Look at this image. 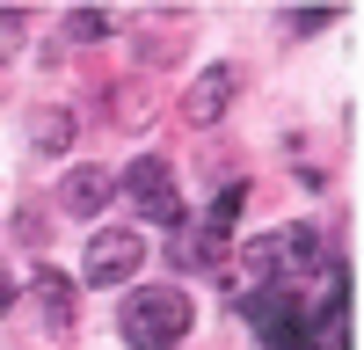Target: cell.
<instances>
[{"mask_svg": "<svg viewBox=\"0 0 364 350\" xmlns=\"http://www.w3.org/2000/svg\"><path fill=\"white\" fill-rule=\"evenodd\" d=\"M233 88H240V73H233V66H204V73H197V88L182 95V117H190V124H219V110L233 102Z\"/></svg>", "mask_w": 364, "mask_h": 350, "instance_id": "6", "label": "cell"}, {"mask_svg": "<svg viewBox=\"0 0 364 350\" xmlns=\"http://www.w3.org/2000/svg\"><path fill=\"white\" fill-rule=\"evenodd\" d=\"M29 146L37 154H66L73 146V110H37L29 117Z\"/></svg>", "mask_w": 364, "mask_h": 350, "instance_id": "9", "label": "cell"}, {"mask_svg": "<svg viewBox=\"0 0 364 350\" xmlns=\"http://www.w3.org/2000/svg\"><path fill=\"white\" fill-rule=\"evenodd\" d=\"M29 285H37V299H44V321H51V329H73V277H66V270H51V262H37V277H29Z\"/></svg>", "mask_w": 364, "mask_h": 350, "instance_id": "8", "label": "cell"}, {"mask_svg": "<svg viewBox=\"0 0 364 350\" xmlns=\"http://www.w3.org/2000/svg\"><path fill=\"white\" fill-rule=\"evenodd\" d=\"M109 197H117V175H109V168H73L66 190H58V204H66L73 219H95Z\"/></svg>", "mask_w": 364, "mask_h": 350, "instance_id": "7", "label": "cell"}, {"mask_svg": "<svg viewBox=\"0 0 364 350\" xmlns=\"http://www.w3.org/2000/svg\"><path fill=\"white\" fill-rule=\"evenodd\" d=\"M321 22H336V8H299V15H284V29H299V37L321 29Z\"/></svg>", "mask_w": 364, "mask_h": 350, "instance_id": "12", "label": "cell"}, {"mask_svg": "<svg viewBox=\"0 0 364 350\" xmlns=\"http://www.w3.org/2000/svg\"><path fill=\"white\" fill-rule=\"evenodd\" d=\"M146 262V241H139V226H102L95 241H87V285H124L132 270Z\"/></svg>", "mask_w": 364, "mask_h": 350, "instance_id": "3", "label": "cell"}, {"mask_svg": "<svg viewBox=\"0 0 364 350\" xmlns=\"http://www.w3.org/2000/svg\"><path fill=\"white\" fill-rule=\"evenodd\" d=\"M168 233H175V241H168V262H175V270H219V262L233 255V241H226L219 226H204V219H175Z\"/></svg>", "mask_w": 364, "mask_h": 350, "instance_id": "5", "label": "cell"}, {"mask_svg": "<svg viewBox=\"0 0 364 350\" xmlns=\"http://www.w3.org/2000/svg\"><path fill=\"white\" fill-rule=\"evenodd\" d=\"M8 307H15V277L0 270V314H8Z\"/></svg>", "mask_w": 364, "mask_h": 350, "instance_id": "13", "label": "cell"}, {"mask_svg": "<svg viewBox=\"0 0 364 350\" xmlns=\"http://www.w3.org/2000/svg\"><path fill=\"white\" fill-rule=\"evenodd\" d=\"M109 29H117V15H102V8H80V15H66V37H80V44L109 37Z\"/></svg>", "mask_w": 364, "mask_h": 350, "instance_id": "11", "label": "cell"}, {"mask_svg": "<svg viewBox=\"0 0 364 350\" xmlns=\"http://www.w3.org/2000/svg\"><path fill=\"white\" fill-rule=\"evenodd\" d=\"M269 241V270H277V285H291L299 270H328L336 262V248L321 241V226H277V233H262Z\"/></svg>", "mask_w": 364, "mask_h": 350, "instance_id": "4", "label": "cell"}, {"mask_svg": "<svg viewBox=\"0 0 364 350\" xmlns=\"http://www.w3.org/2000/svg\"><path fill=\"white\" fill-rule=\"evenodd\" d=\"M117 190H124V197L139 204L146 219H161V226H175V219H182V197H175V168H168L161 154H139L124 175H117Z\"/></svg>", "mask_w": 364, "mask_h": 350, "instance_id": "2", "label": "cell"}, {"mask_svg": "<svg viewBox=\"0 0 364 350\" xmlns=\"http://www.w3.org/2000/svg\"><path fill=\"white\" fill-rule=\"evenodd\" d=\"M240 204H248V183H226L219 197H211V212H204V226H219V233H233V219H240Z\"/></svg>", "mask_w": 364, "mask_h": 350, "instance_id": "10", "label": "cell"}, {"mask_svg": "<svg viewBox=\"0 0 364 350\" xmlns=\"http://www.w3.org/2000/svg\"><path fill=\"white\" fill-rule=\"evenodd\" d=\"M190 321H197V307H190L182 285H139V292H124V307H117V336L132 350H175L190 336Z\"/></svg>", "mask_w": 364, "mask_h": 350, "instance_id": "1", "label": "cell"}]
</instances>
